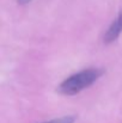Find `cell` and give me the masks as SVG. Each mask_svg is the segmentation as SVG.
Wrapping results in <instances>:
<instances>
[{"instance_id":"2","label":"cell","mask_w":122,"mask_h":123,"mask_svg":"<svg viewBox=\"0 0 122 123\" xmlns=\"http://www.w3.org/2000/svg\"><path fill=\"white\" fill-rule=\"evenodd\" d=\"M121 32H122V11L119 13L117 18L111 23V25L107 30V32L104 35V43H111V42L116 41L117 37L121 35Z\"/></svg>"},{"instance_id":"1","label":"cell","mask_w":122,"mask_h":123,"mask_svg":"<svg viewBox=\"0 0 122 123\" xmlns=\"http://www.w3.org/2000/svg\"><path fill=\"white\" fill-rule=\"evenodd\" d=\"M102 74L103 71L98 68H89L80 71L65 79L59 85L58 91L64 96H74L80 91L87 88L89 86H91L93 82H96Z\"/></svg>"},{"instance_id":"4","label":"cell","mask_w":122,"mask_h":123,"mask_svg":"<svg viewBox=\"0 0 122 123\" xmlns=\"http://www.w3.org/2000/svg\"><path fill=\"white\" fill-rule=\"evenodd\" d=\"M18 1V4H20V5H25V4H29L31 0H17Z\"/></svg>"},{"instance_id":"3","label":"cell","mask_w":122,"mask_h":123,"mask_svg":"<svg viewBox=\"0 0 122 123\" xmlns=\"http://www.w3.org/2000/svg\"><path fill=\"white\" fill-rule=\"evenodd\" d=\"M74 121H76L74 116H64V117L55 118V120H51V121H48V122L44 123H74Z\"/></svg>"}]
</instances>
